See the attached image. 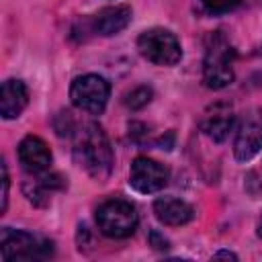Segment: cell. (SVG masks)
I'll return each instance as SVG.
<instances>
[{
    "instance_id": "19",
    "label": "cell",
    "mask_w": 262,
    "mask_h": 262,
    "mask_svg": "<svg viewBox=\"0 0 262 262\" xmlns=\"http://www.w3.org/2000/svg\"><path fill=\"white\" fill-rule=\"evenodd\" d=\"M215 258H233V260H235L237 256H235L233 252H225V250H223V252H217V254H215Z\"/></svg>"
},
{
    "instance_id": "16",
    "label": "cell",
    "mask_w": 262,
    "mask_h": 262,
    "mask_svg": "<svg viewBox=\"0 0 262 262\" xmlns=\"http://www.w3.org/2000/svg\"><path fill=\"white\" fill-rule=\"evenodd\" d=\"M242 0H201V4L205 6L207 12L211 14H223V12H229L233 10Z\"/></svg>"
},
{
    "instance_id": "7",
    "label": "cell",
    "mask_w": 262,
    "mask_h": 262,
    "mask_svg": "<svg viewBox=\"0 0 262 262\" xmlns=\"http://www.w3.org/2000/svg\"><path fill=\"white\" fill-rule=\"evenodd\" d=\"M262 149V108H250L244 113L235 127L233 154L239 162H250Z\"/></svg>"
},
{
    "instance_id": "8",
    "label": "cell",
    "mask_w": 262,
    "mask_h": 262,
    "mask_svg": "<svg viewBox=\"0 0 262 262\" xmlns=\"http://www.w3.org/2000/svg\"><path fill=\"white\" fill-rule=\"evenodd\" d=\"M168 178H170L168 168L151 158L139 156L131 164L129 184H131V188H135L141 194H151V192L162 190L168 184Z\"/></svg>"
},
{
    "instance_id": "12",
    "label": "cell",
    "mask_w": 262,
    "mask_h": 262,
    "mask_svg": "<svg viewBox=\"0 0 262 262\" xmlns=\"http://www.w3.org/2000/svg\"><path fill=\"white\" fill-rule=\"evenodd\" d=\"M154 213L156 217L170 227H178V225H186L188 221H192L194 217V209L176 196H160L154 201Z\"/></svg>"
},
{
    "instance_id": "13",
    "label": "cell",
    "mask_w": 262,
    "mask_h": 262,
    "mask_svg": "<svg viewBox=\"0 0 262 262\" xmlns=\"http://www.w3.org/2000/svg\"><path fill=\"white\" fill-rule=\"evenodd\" d=\"M131 23V6L127 4H117V6H108V8H102L96 16H94V31L98 35H104V37H111V35H117L121 33L123 29H127V25Z\"/></svg>"
},
{
    "instance_id": "18",
    "label": "cell",
    "mask_w": 262,
    "mask_h": 262,
    "mask_svg": "<svg viewBox=\"0 0 262 262\" xmlns=\"http://www.w3.org/2000/svg\"><path fill=\"white\" fill-rule=\"evenodd\" d=\"M0 168H2V213H4L6 207H8V184H10V180H8V168H6L4 162L0 164Z\"/></svg>"
},
{
    "instance_id": "10",
    "label": "cell",
    "mask_w": 262,
    "mask_h": 262,
    "mask_svg": "<svg viewBox=\"0 0 262 262\" xmlns=\"http://www.w3.org/2000/svg\"><path fill=\"white\" fill-rule=\"evenodd\" d=\"M18 160L27 172L39 174L51 166V151L47 143L37 135H27L18 143Z\"/></svg>"
},
{
    "instance_id": "4",
    "label": "cell",
    "mask_w": 262,
    "mask_h": 262,
    "mask_svg": "<svg viewBox=\"0 0 262 262\" xmlns=\"http://www.w3.org/2000/svg\"><path fill=\"white\" fill-rule=\"evenodd\" d=\"M139 223L137 211L129 201L111 199L96 209V225L106 237L125 239L135 233Z\"/></svg>"
},
{
    "instance_id": "14",
    "label": "cell",
    "mask_w": 262,
    "mask_h": 262,
    "mask_svg": "<svg viewBox=\"0 0 262 262\" xmlns=\"http://www.w3.org/2000/svg\"><path fill=\"white\" fill-rule=\"evenodd\" d=\"M151 96H154V90L149 86H137L133 88L131 92L125 94V106L131 108V111H139L143 106H147L151 102Z\"/></svg>"
},
{
    "instance_id": "1",
    "label": "cell",
    "mask_w": 262,
    "mask_h": 262,
    "mask_svg": "<svg viewBox=\"0 0 262 262\" xmlns=\"http://www.w3.org/2000/svg\"><path fill=\"white\" fill-rule=\"evenodd\" d=\"M74 160L98 182H104L113 170V147L98 123H86L76 133Z\"/></svg>"
},
{
    "instance_id": "3",
    "label": "cell",
    "mask_w": 262,
    "mask_h": 262,
    "mask_svg": "<svg viewBox=\"0 0 262 262\" xmlns=\"http://www.w3.org/2000/svg\"><path fill=\"white\" fill-rule=\"evenodd\" d=\"M53 256V242L23 229L2 227L0 231V258L10 260H45Z\"/></svg>"
},
{
    "instance_id": "20",
    "label": "cell",
    "mask_w": 262,
    "mask_h": 262,
    "mask_svg": "<svg viewBox=\"0 0 262 262\" xmlns=\"http://www.w3.org/2000/svg\"><path fill=\"white\" fill-rule=\"evenodd\" d=\"M258 235L262 237V215H260V221H258Z\"/></svg>"
},
{
    "instance_id": "15",
    "label": "cell",
    "mask_w": 262,
    "mask_h": 262,
    "mask_svg": "<svg viewBox=\"0 0 262 262\" xmlns=\"http://www.w3.org/2000/svg\"><path fill=\"white\" fill-rule=\"evenodd\" d=\"M23 190H25L27 199H29L33 205H45V203L49 201V194H51V190L43 184L41 178H39V180H29V182H25Z\"/></svg>"
},
{
    "instance_id": "5",
    "label": "cell",
    "mask_w": 262,
    "mask_h": 262,
    "mask_svg": "<svg viewBox=\"0 0 262 262\" xmlns=\"http://www.w3.org/2000/svg\"><path fill=\"white\" fill-rule=\"evenodd\" d=\"M139 53L156 66H176L182 57V47L174 33L168 29H147L137 37Z\"/></svg>"
},
{
    "instance_id": "6",
    "label": "cell",
    "mask_w": 262,
    "mask_h": 262,
    "mask_svg": "<svg viewBox=\"0 0 262 262\" xmlns=\"http://www.w3.org/2000/svg\"><path fill=\"white\" fill-rule=\"evenodd\" d=\"M108 96H111V84L98 74L78 76L70 86L72 104L88 115H100L106 108Z\"/></svg>"
},
{
    "instance_id": "17",
    "label": "cell",
    "mask_w": 262,
    "mask_h": 262,
    "mask_svg": "<svg viewBox=\"0 0 262 262\" xmlns=\"http://www.w3.org/2000/svg\"><path fill=\"white\" fill-rule=\"evenodd\" d=\"M149 246H154L156 250H168L170 248V242L158 229H151L149 231Z\"/></svg>"
},
{
    "instance_id": "9",
    "label": "cell",
    "mask_w": 262,
    "mask_h": 262,
    "mask_svg": "<svg viewBox=\"0 0 262 262\" xmlns=\"http://www.w3.org/2000/svg\"><path fill=\"white\" fill-rule=\"evenodd\" d=\"M233 127H235V117L231 104L227 102H215L203 113L201 129L215 143H223L233 131Z\"/></svg>"
},
{
    "instance_id": "2",
    "label": "cell",
    "mask_w": 262,
    "mask_h": 262,
    "mask_svg": "<svg viewBox=\"0 0 262 262\" xmlns=\"http://www.w3.org/2000/svg\"><path fill=\"white\" fill-rule=\"evenodd\" d=\"M233 59L235 49L221 31L207 37V51L203 61V80L209 88L219 90L233 82Z\"/></svg>"
},
{
    "instance_id": "11",
    "label": "cell",
    "mask_w": 262,
    "mask_h": 262,
    "mask_svg": "<svg viewBox=\"0 0 262 262\" xmlns=\"http://www.w3.org/2000/svg\"><path fill=\"white\" fill-rule=\"evenodd\" d=\"M29 104V88L23 80L10 78L2 82L0 90V115L4 119H16Z\"/></svg>"
}]
</instances>
